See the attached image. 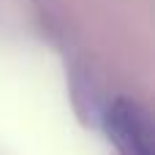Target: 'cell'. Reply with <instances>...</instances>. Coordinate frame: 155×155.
<instances>
[{
    "instance_id": "obj_1",
    "label": "cell",
    "mask_w": 155,
    "mask_h": 155,
    "mask_svg": "<svg viewBox=\"0 0 155 155\" xmlns=\"http://www.w3.org/2000/svg\"><path fill=\"white\" fill-rule=\"evenodd\" d=\"M104 125L120 155H155L150 120L136 101H128V98L112 101V106L106 109Z\"/></svg>"
}]
</instances>
